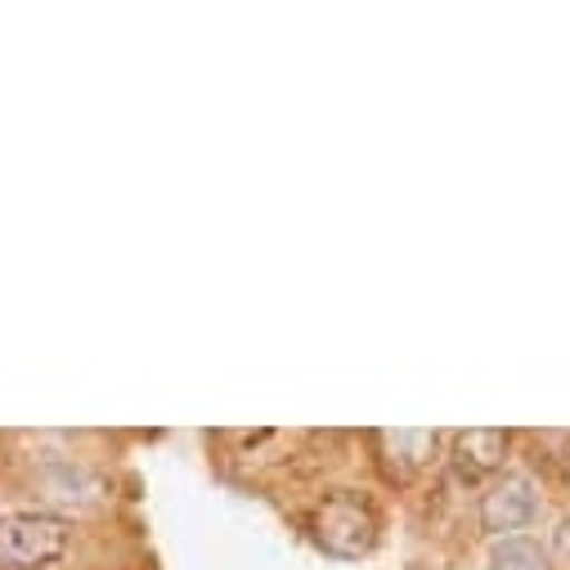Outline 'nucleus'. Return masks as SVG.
I'll use <instances>...</instances> for the list:
<instances>
[{"mask_svg":"<svg viewBox=\"0 0 570 570\" xmlns=\"http://www.w3.org/2000/svg\"><path fill=\"white\" fill-rule=\"evenodd\" d=\"M315 539H320L324 552H333L342 561H355V557H364L373 548L377 517H373V508L360 494L342 490V494H333V499L320 503V512H315Z\"/></svg>","mask_w":570,"mask_h":570,"instance_id":"nucleus-2","label":"nucleus"},{"mask_svg":"<svg viewBox=\"0 0 570 570\" xmlns=\"http://www.w3.org/2000/svg\"><path fill=\"white\" fill-rule=\"evenodd\" d=\"M373 445H377V463H382L386 481L404 485L436 459L441 436L436 432H373Z\"/></svg>","mask_w":570,"mask_h":570,"instance_id":"nucleus-4","label":"nucleus"},{"mask_svg":"<svg viewBox=\"0 0 570 570\" xmlns=\"http://www.w3.org/2000/svg\"><path fill=\"white\" fill-rule=\"evenodd\" d=\"M534 517H539V490L530 476H503L481 494V525L503 539L512 530H525Z\"/></svg>","mask_w":570,"mask_h":570,"instance_id":"nucleus-3","label":"nucleus"},{"mask_svg":"<svg viewBox=\"0 0 570 570\" xmlns=\"http://www.w3.org/2000/svg\"><path fill=\"white\" fill-rule=\"evenodd\" d=\"M508 445H512V436H508V432H490V426H476V432H459V436H454V463H459L463 476L476 481V476H490V472L503 468Z\"/></svg>","mask_w":570,"mask_h":570,"instance_id":"nucleus-5","label":"nucleus"},{"mask_svg":"<svg viewBox=\"0 0 570 570\" xmlns=\"http://www.w3.org/2000/svg\"><path fill=\"white\" fill-rule=\"evenodd\" d=\"M490 570H552V566H548V552L534 539L508 534L490 548Z\"/></svg>","mask_w":570,"mask_h":570,"instance_id":"nucleus-6","label":"nucleus"},{"mask_svg":"<svg viewBox=\"0 0 570 570\" xmlns=\"http://www.w3.org/2000/svg\"><path fill=\"white\" fill-rule=\"evenodd\" d=\"M72 525L55 512H6L0 517V570H50L68 557Z\"/></svg>","mask_w":570,"mask_h":570,"instance_id":"nucleus-1","label":"nucleus"}]
</instances>
